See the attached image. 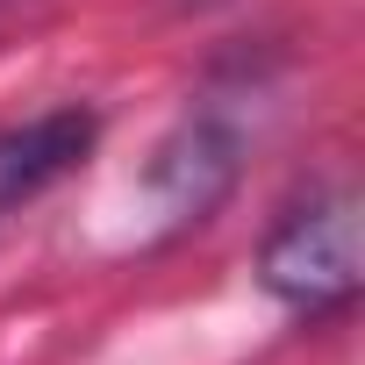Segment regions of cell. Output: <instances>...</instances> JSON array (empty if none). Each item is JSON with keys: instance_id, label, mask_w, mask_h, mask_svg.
<instances>
[{"instance_id": "cell-1", "label": "cell", "mask_w": 365, "mask_h": 365, "mask_svg": "<svg viewBox=\"0 0 365 365\" xmlns=\"http://www.w3.org/2000/svg\"><path fill=\"white\" fill-rule=\"evenodd\" d=\"M258 279L287 308H344L358 294V194L315 187L308 201H294L258 251Z\"/></svg>"}, {"instance_id": "cell-3", "label": "cell", "mask_w": 365, "mask_h": 365, "mask_svg": "<svg viewBox=\"0 0 365 365\" xmlns=\"http://www.w3.org/2000/svg\"><path fill=\"white\" fill-rule=\"evenodd\" d=\"M237 129H222L215 115H187L165 143H158V165H150V187L165 201L172 222H201L237 179Z\"/></svg>"}, {"instance_id": "cell-2", "label": "cell", "mask_w": 365, "mask_h": 365, "mask_svg": "<svg viewBox=\"0 0 365 365\" xmlns=\"http://www.w3.org/2000/svg\"><path fill=\"white\" fill-rule=\"evenodd\" d=\"M101 143V115L65 101V108H43L15 129H0V230H8L22 208H36L58 179H72Z\"/></svg>"}]
</instances>
